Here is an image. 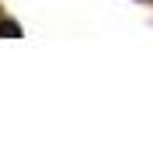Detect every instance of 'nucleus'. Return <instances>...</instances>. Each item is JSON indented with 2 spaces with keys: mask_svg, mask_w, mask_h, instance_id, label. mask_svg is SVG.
<instances>
[{
  "mask_svg": "<svg viewBox=\"0 0 153 150\" xmlns=\"http://www.w3.org/2000/svg\"><path fill=\"white\" fill-rule=\"evenodd\" d=\"M0 35L4 38H18L21 35V25L18 21H0Z\"/></svg>",
  "mask_w": 153,
  "mask_h": 150,
  "instance_id": "f257e3e1",
  "label": "nucleus"
}]
</instances>
